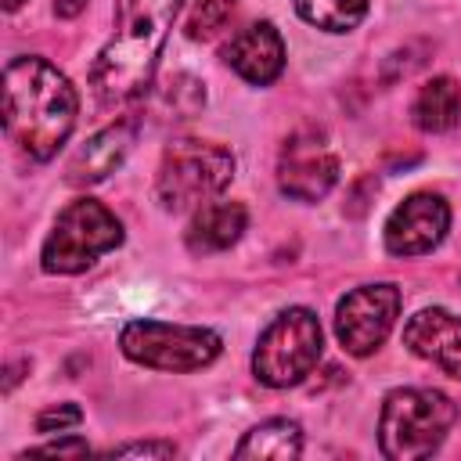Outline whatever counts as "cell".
I'll list each match as a JSON object with an SVG mask.
<instances>
[{
    "label": "cell",
    "instance_id": "1",
    "mask_svg": "<svg viewBox=\"0 0 461 461\" xmlns=\"http://www.w3.org/2000/svg\"><path fill=\"white\" fill-rule=\"evenodd\" d=\"M76 90L50 61L14 58L4 68V126L29 158L47 162L58 155L76 126Z\"/></svg>",
    "mask_w": 461,
    "mask_h": 461
},
{
    "label": "cell",
    "instance_id": "2",
    "mask_svg": "<svg viewBox=\"0 0 461 461\" xmlns=\"http://www.w3.org/2000/svg\"><path fill=\"white\" fill-rule=\"evenodd\" d=\"M180 4L184 0H115V36L90 68V86L101 104H122L151 83L158 50L173 29Z\"/></svg>",
    "mask_w": 461,
    "mask_h": 461
},
{
    "label": "cell",
    "instance_id": "3",
    "mask_svg": "<svg viewBox=\"0 0 461 461\" xmlns=\"http://www.w3.org/2000/svg\"><path fill=\"white\" fill-rule=\"evenodd\" d=\"M457 421V407L439 389H393L378 418V447L393 461L429 457Z\"/></svg>",
    "mask_w": 461,
    "mask_h": 461
},
{
    "label": "cell",
    "instance_id": "4",
    "mask_svg": "<svg viewBox=\"0 0 461 461\" xmlns=\"http://www.w3.org/2000/svg\"><path fill=\"white\" fill-rule=\"evenodd\" d=\"M234 176V155L223 144L212 140H173L162 151L158 173H155V198L162 209H191L205 198L220 194Z\"/></svg>",
    "mask_w": 461,
    "mask_h": 461
},
{
    "label": "cell",
    "instance_id": "5",
    "mask_svg": "<svg viewBox=\"0 0 461 461\" xmlns=\"http://www.w3.org/2000/svg\"><path fill=\"white\" fill-rule=\"evenodd\" d=\"M119 241H122V223L101 202L76 198L58 212L54 230L43 241V270L47 274H79L97 256L112 252Z\"/></svg>",
    "mask_w": 461,
    "mask_h": 461
},
{
    "label": "cell",
    "instance_id": "6",
    "mask_svg": "<svg viewBox=\"0 0 461 461\" xmlns=\"http://www.w3.org/2000/svg\"><path fill=\"white\" fill-rule=\"evenodd\" d=\"M321 346L324 342H321V324L313 310L292 306L281 317H274V324L259 335L256 353H252V371L270 389L295 385L321 360Z\"/></svg>",
    "mask_w": 461,
    "mask_h": 461
},
{
    "label": "cell",
    "instance_id": "7",
    "mask_svg": "<svg viewBox=\"0 0 461 461\" xmlns=\"http://www.w3.org/2000/svg\"><path fill=\"white\" fill-rule=\"evenodd\" d=\"M119 346L130 360L158 371H198L220 357L216 331L162 321H130L119 335Z\"/></svg>",
    "mask_w": 461,
    "mask_h": 461
},
{
    "label": "cell",
    "instance_id": "8",
    "mask_svg": "<svg viewBox=\"0 0 461 461\" xmlns=\"http://www.w3.org/2000/svg\"><path fill=\"white\" fill-rule=\"evenodd\" d=\"M396 313H400V288L396 285H360L339 299L335 335H339L346 353L367 357L385 342V335L396 324Z\"/></svg>",
    "mask_w": 461,
    "mask_h": 461
},
{
    "label": "cell",
    "instance_id": "9",
    "mask_svg": "<svg viewBox=\"0 0 461 461\" xmlns=\"http://www.w3.org/2000/svg\"><path fill=\"white\" fill-rule=\"evenodd\" d=\"M339 180V158L328 144V137L313 126L295 130L277 155V184L288 198L317 202L324 198Z\"/></svg>",
    "mask_w": 461,
    "mask_h": 461
},
{
    "label": "cell",
    "instance_id": "10",
    "mask_svg": "<svg viewBox=\"0 0 461 461\" xmlns=\"http://www.w3.org/2000/svg\"><path fill=\"white\" fill-rule=\"evenodd\" d=\"M450 227V209L439 194L418 191L403 198L385 220V249L393 256H421L432 252Z\"/></svg>",
    "mask_w": 461,
    "mask_h": 461
},
{
    "label": "cell",
    "instance_id": "11",
    "mask_svg": "<svg viewBox=\"0 0 461 461\" xmlns=\"http://www.w3.org/2000/svg\"><path fill=\"white\" fill-rule=\"evenodd\" d=\"M403 346L461 382V317L450 310H418L403 324Z\"/></svg>",
    "mask_w": 461,
    "mask_h": 461
},
{
    "label": "cell",
    "instance_id": "12",
    "mask_svg": "<svg viewBox=\"0 0 461 461\" xmlns=\"http://www.w3.org/2000/svg\"><path fill=\"white\" fill-rule=\"evenodd\" d=\"M223 58H227V65H230L241 79H249V83H256V86H267V83H274V79L281 76V68H285V40H281V32H277L270 22H256V25L241 29V32L227 43Z\"/></svg>",
    "mask_w": 461,
    "mask_h": 461
},
{
    "label": "cell",
    "instance_id": "13",
    "mask_svg": "<svg viewBox=\"0 0 461 461\" xmlns=\"http://www.w3.org/2000/svg\"><path fill=\"white\" fill-rule=\"evenodd\" d=\"M133 137H137V119H119V122L104 126L101 133H94V137L72 155L65 180L76 184V187L104 180V176L126 158V151L133 148Z\"/></svg>",
    "mask_w": 461,
    "mask_h": 461
},
{
    "label": "cell",
    "instance_id": "14",
    "mask_svg": "<svg viewBox=\"0 0 461 461\" xmlns=\"http://www.w3.org/2000/svg\"><path fill=\"white\" fill-rule=\"evenodd\" d=\"M249 223V212L241 202H209L194 212L187 227V249L191 252H223L230 249Z\"/></svg>",
    "mask_w": 461,
    "mask_h": 461
},
{
    "label": "cell",
    "instance_id": "15",
    "mask_svg": "<svg viewBox=\"0 0 461 461\" xmlns=\"http://www.w3.org/2000/svg\"><path fill=\"white\" fill-rule=\"evenodd\" d=\"M411 115H414V126L425 130V133H447L461 122V86L450 79V76H436L429 79L414 104H411Z\"/></svg>",
    "mask_w": 461,
    "mask_h": 461
},
{
    "label": "cell",
    "instance_id": "16",
    "mask_svg": "<svg viewBox=\"0 0 461 461\" xmlns=\"http://www.w3.org/2000/svg\"><path fill=\"white\" fill-rule=\"evenodd\" d=\"M299 454H303V432L288 418H270L256 425L252 432H245V439L234 450V457H274V461H288Z\"/></svg>",
    "mask_w": 461,
    "mask_h": 461
},
{
    "label": "cell",
    "instance_id": "17",
    "mask_svg": "<svg viewBox=\"0 0 461 461\" xmlns=\"http://www.w3.org/2000/svg\"><path fill=\"white\" fill-rule=\"evenodd\" d=\"M371 0H295V11L328 32H349L364 22Z\"/></svg>",
    "mask_w": 461,
    "mask_h": 461
},
{
    "label": "cell",
    "instance_id": "18",
    "mask_svg": "<svg viewBox=\"0 0 461 461\" xmlns=\"http://www.w3.org/2000/svg\"><path fill=\"white\" fill-rule=\"evenodd\" d=\"M230 11H234V0H194V7L187 14V36L191 40L212 36L227 22Z\"/></svg>",
    "mask_w": 461,
    "mask_h": 461
},
{
    "label": "cell",
    "instance_id": "19",
    "mask_svg": "<svg viewBox=\"0 0 461 461\" xmlns=\"http://www.w3.org/2000/svg\"><path fill=\"white\" fill-rule=\"evenodd\" d=\"M79 418H83V411H79L76 403H58V407L40 411L36 432H61V429H68V425H79Z\"/></svg>",
    "mask_w": 461,
    "mask_h": 461
},
{
    "label": "cell",
    "instance_id": "20",
    "mask_svg": "<svg viewBox=\"0 0 461 461\" xmlns=\"http://www.w3.org/2000/svg\"><path fill=\"white\" fill-rule=\"evenodd\" d=\"M176 447L173 443H162V439H151V443H126V447H112L104 457H173Z\"/></svg>",
    "mask_w": 461,
    "mask_h": 461
},
{
    "label": "cell",
    "instance_id": "21",
    "mask_svg": "<svg viewBox=\"0 0 461 461\" xmlns=\"http://www.w3.org/2000/svg\"><path fill=\"white\" fill-rule=\"evenodd\" d=\"M32 454H47V457H83V454H90V447H86L83 439H58V443L36 447Z\"/></svg>",
    "mask_w": 461,
    "mask_h": 461
},
{
    "label": "cell",
    "instance_id": "22",
    "mask_svg": "<svg viewBox=\"0 0 461 461\" xmlns=\"http://www.w3.org/2000/svg\"><path fill=\"white\" fill-rule=\"evenodd\" d=\"M86 7V0H54V11L61 14V18H72V14H79Z\"/></svg>",
    "mask_w": 461,
    "mask_h": 461
},
{
    "label": "cell",
    "instance_id": "23",
    "mask_svg": "<svg viewBox=\"0 0 461 461\" xmlns=\"http://www.w3.org/2000/svg\"><path fill=\"white\" fill-rule=\"evenodd\" d=\"M25 0H4V11H18Z\"/></svg>",
    "mask_w": 461,
    "mask_h": 461
}]
</instances>
